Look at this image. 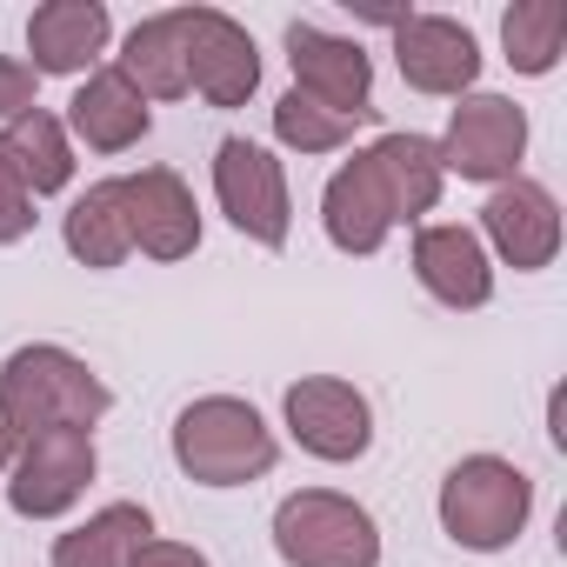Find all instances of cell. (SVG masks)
<instances>
[{"instance_id": "obj_1", "label": "cell", "mask_w": 567, "mask_h": 567, "mask_svg": "<svg viewBox=\"0 0 567 567\" xmlns=\"http://www.w3.org/2000/svg\"><path fill=\"white\" fill-rule=\"evenodd\" d=\"M114 408V388L61 341H28L8 354L0 368V421H8L21 441L54 434V427H87Z\"/></svg>"}, {"instance_id": "obj_2", "label": "cell", "mask_w": 567, "mask_h": 567, "mask_svg": "<svg viewBox=\"0 0 567 567\" xmlns=\"http://www.w3.org/2000/svg\"><path fill=\"white\" fill-rule=\"evenodd\" d=\"M167 447H174V467L194 487H247V481L274 474V461H280L274 427L240 394H200V401H187L174 414V427H167Z\"/></svg>"}, {"instance_id": "obj_3", "label": "cell", "mask_w": 567, "mask_h": 567, "mask_svg": "<svg viewBox=\"0 0 567 567\" xmlns=\"http://www.w3.org/2000/svg\"><path fill=\"white\" fill-rule=\"evenodd\" d=\"M434 514H441V534H447L454 547H467V554H507V547L527 534L534 481H527V467H514L507 454H461V461L441 474Z\"/></svg>"}, {"instance_id": "obj_4", "label": "cell", "mask_w": 567, "mask_h": 567, "mask_svg": "<svg viewBox=\"0 0 567 567\" xmlns=\"http://www.w3.org/2000/svg\"><path fill=\"white\" fill-rule=\"evenodd\" d=\"M274 554L288 567H381V520L341 487H301L274 507Z\"/></svg>"}, {"instance_id": "obj_5", "label": "cell", "mask_w": 567, "mask_h": 567, "mask_svg": "<svg viewBox=\"0 0 567 567\" xmlns=\"http://www.w3.org/2000/svg\"><path fill=\"white\" fill-rule=\"evenodd\" d=\"M214 200L227 214L234 234H247L254 247L280 254L295 240V194H288V167H280L260 141L227 134L214 147Z\"/></svg>"}, {"instance_id": "obj_6", "label": "cell", "mask_w": 567, "mask_h": 567, "mask_svg": "<svg viewBox=\"0 0 567 567\" xmlns=\"http://www.w3.org/2000/svg\"><path fill=\"white\" fill-rule=\"evenodd\" d=\"M441 154V174H461L474 187H501L520 174V154H527V107H514L507 94H461L454 114H447V134L434 141Z\"/></svg>"}, {"instance_id": "obj_7", "label": "cell", "mask_w": 567, "mask_h": 567, "mask_svg": "<svg viewBox=\"0 0 567 567\" xmlns=\"http://www.w3.org/2000/svg\"><path fill=\"white\" fill-rule=\"evenodd\" d=\"M280 421H288L301 454H315L328 467H348L374 447V401L341 374H301L280 394Z\"/></svg>"}, {"instance_id": "obj_8", "label": "cell", "mask_w": 567, "mask_h": 567, "mask_svg": "<svg viewBox=\"0 0 567 567\" xmlns=\"http://www.w3.org/2000/svg\"><path fill=\"white\" fill-rule=\"evenodd\" d=\"M94 474H101V454H94L87 427L34 434V441H21V454L8 467V507L21 520H61V514L81 507V494L94 487Z\"/></svg>"}, {"instance_id": "obj_9", "label": "cell", "mask_w": 567, "mask_h": 567, "mask_svg": "<svg viewBox=\"0 0 567 567\" xmlns=\"http://www.w3.org/2000/svg\"><path fill=\"white\" fill-rule=\"evenodd\" d=\"M174 21L187 48V94H200L207 107H247V94L260 87L254 34L220 8H174Z\"/></svg>"}, {"instance_id": "obj_10", "label": "cell", "mask_w": 567, "mask_h": 567, "mask_svg": "<svg viewBox=\"0 0 567 567\" xmlns=\"http://www.w3.org/2000/svg\"><path fill=\"white\" fill-rule=\"evenodd\" d=\"M481 247H487V260H501L514 274L554 267V254H560V200L540 181H527V174L487 187V200H481Z\"/></svg>"}, {"instance_id": "obj_11", "label": "cell", "mask_w": 567, "mask_h": 567, "mask_svg": "<svg viewBox=\"0 0 567 567\" xmlns=\"http://www.w3.org/2000/svg\"><path fill=\"white\" fill-rule=\"evenodd\" d=\"M288 68H295V87L348 121H381L374 107V61L361 41L348 34H328L315 21H295L288 28Z\"/></svg>"}, {"instance_id": "obj_12", "label": "cell", "mask_w": 567, "mask_h": 567, "mask_svg": "<svg viewBox=\"0 0 567 567\" xmlns=\"http://www.w3.org/2000/svg\"><path fill=\"white\" fill-rule=\"evenodd\" d=\"M394 68L414 94H434V101H461L474 94L481 81V41L467 21L454 14H408L394 28Z\"/></svg>"}, {"instance_id": "obj_13", "label": "cell", "mask_w": 567, "mask_h": 567, "mask_svg": "<svg viewBox=\"0 0 567 567\" xmlns=\"http://www.w3.org/2000/svg\"><path fill=\"white\" fill-rule=\"evenodd\" d=\"M321 227H328V240L341 254H361V260L381 254L388 234L401 227V207H394V194H388V181H381V167H374L368 147L328 174V187H321Z\"/></svg>"}, {"instance_id": "obj_14", "label": "cell", "mask_w": 567, "mask_h": 567, "mask_svg": "<svg viewBox=\"0 0 567 567\" xmlns=\"http://www.w3.org/2000/svg\"><path fill=\"white\" fill-rule=\"evenodd\" d=\"M121 200H127V240L147 260H187L200 247V207H194V187L174 167L121 174Z\"/></svg>"}, {"instance_id": "obj_15", "label": "cell", "mask_w": 567, "mask_h": 567, "mask_svg": "<svg viewBox=\"0 0 567 567\" xmlns=\"http://www.w3.org/2000/svg\"><path fill=\"white\" fill-rule=\"evenodd\" d=\"M414 280L454 315H474L494 301V260L474 227L461 220H427L414 227Z\"/></svg>"}, {"instance_id": "obj_16", "label": "cell", "mask_w": 567, "mask_h": 567, "mask_svg": "<svg viewBox=\"0 0 567 567\" xmlns=\"http://www.w3.org/2000/svg\"><path fill=\"white\" fill-rule=\"evenodd\" d=\"M107 0H41V8L28 14V68L34 74H61V81H87L107 54Z\"/></svg>"}, {"instance_id": "obj_17", "label": "cell", "mask_w": 567, "mask_h": 567, "mask_svg": "<svg viewBox=\"0 0 567 567\" xmlns=\"http://www.w3.org/2000/svg\"><path fill=\"white\" fill-rule=\"evenodd\" d=\"M147 127H154V107L134 94V81L114 61L94 68L68 101V141H81L94 154H127V147L147 141Z\"/></svg>"}, {"instance_id": "obj_18", "label": "cell", "mask_w": 567, "mask_h": 567, "mask_svg": "<svg viewBox=\"0 0 567 567\" xmlns=\"http://www.w3.org/2000/svg\"><path fill=\"white\" fill-rule=\"evenodd\" d=\"M0 161L14 167V181L41 200V194H68L74 187V141H68V121L48 114V107H28L21 121L0 127Z\"/></svg>"}, {"instance_id": "obj_19", "label": "cell", "mask_w": 567, "mask_h": 567, "mask_svg": "<svg viewBox=\"0 0 567 567\" xmlns=\"http://www.w3.org/2000/svg\"><path fill=\"white\" fill-rule=\"evenodd\" d=\"M141 540H154V514L141 501H107L68 534H54V567H127Z\"/></svg>"}, {"instance_id": "obj_20", "label": "cell", "mask_w": 567, "mask_h": 567, "mask_svg": "<svg viewBox=\"0 0 567 567\" xmlns=\"http://www.w3.org/2000/svg\"><path fill=\"white\" fill-rule=\"evenodd\" d=\"M61 240H68V254H74L81 267H94V274H107V267H121V260L134 254L121 174H114V181H94L87 194H74V207L61 214Z\"/></svg>"}, {"instance_id": "obj_21", "label": "cell", "mask_w": 567, "mask_h": 567, "mask_svg": "<svg viewBox=\"0 0 567 567\" xmlns=\"http://www.w3.org/2000/svg\"><path fill=\"white\" fill-rule=\"evenodd\" d=\"M114 68L134 81L141 101H181V94H187V48H181V21H174V8L134 21L127 41H121V61H114Z\"/></svg>"}, {"instance_id": "obj_22", "label": "cell", "mask_w": 567, "mask_h": 567, "mask_svg": "<svg viewBox=\"0 0 567 567\" xmlns=\"http://www.w3.org/2000/svg\"><path fill=\"white\" fill-rule=\"evenodd\" d=\"M368 154H374V167H381V181H388L394 207H401V227L441 207V187H447V174H441V154H434V141H427V134H408V127H394V134H381Z\"/></svg>"}, {"instance_id": "obj_23", "label": "cell", "mask_w": 567, "mask_h": 567, "mask_svg": "<svg viewBox=\"0 0 567 567\" xmlns=\"http://www.w3.org/2000/svg\"><path fill=\"white\" fill-rule=\"evenodd\" d=\"M501 48H507L514 74H527V81L554 74L567 54V8L560 0H514L501 14Z\"/></svg>"}, {"instance_id": "obj_24", "label": "cell", "mask_w": 567, "mask_h": 567, "mask_svg": "<svg viewBox=\"0 0 567 567\" xmlns=\"http://www.w3.org/2000/svg\"><path fill=\"white\" fill-rule=\"evenodd\" d=\"M354 127H368V121H348V114H334V107H321V101H308L301 87H288L274 101V141L288 147V154H341L348 141H354Z\"/></svg>"}, {"instance_id": "obj_25", "label": "cell", "mask_w": 567, "mask_h": 567, "mask_svg": "<svg viewBox=\"0 0 567 567\" xmlns=\"http://www.w3.org/2000/svg\"><path fill=\"white\" fill-rule=\"evenodd\" d=\"M34 220H41V214H34V194L14 181V167H8V161H0V247L28 240V234H34Z\"/></svg>"}, {"instance_id": "obj_26", "label": "cell", "mask_w": 567, "mask_h": 567, "mask_svg": "<svg viewBox=\"0 0 567 567\" xmlns=\"http://www.w3.org/2000/svg\"><path fill=\"white\" fill-rule=\"evenodd\" d=\"M34 94H41V74L14 54H0V121H21L28 107H41Z\"/></svg>"}, {"instance_id": "obj_27", "label": "cell", "mask_w": 567, "mask_h": 567, "mask_svg": "<svg viewBox=\"0 0 567 567\" xmlns=\"http://www.w3.org/2000/svg\"><path fill=\"white\" fill-rule=\"evenodd\" d=\"M127 567H214V560H207L200 547H187V540H161V534H154V540H141V547H134V560H127Z\"/></svg>"}, {"instance_id": "obj_28", "label": "cell", "mask_w": 567, "mask_h": 567, "mask_svg": "<svg viewBox=\"0 0 567 567\" xmlns=\"http://www.w3.org/2000/svg\"><path fill=\"white\" fill-rule=\"evenodd\" d=\"M14 454H21V434L0 421V481H8V467H14Z\"/></svg>"}]
</instances>
